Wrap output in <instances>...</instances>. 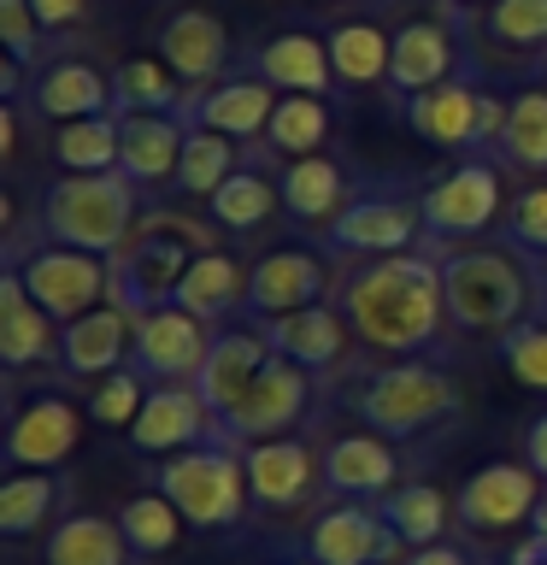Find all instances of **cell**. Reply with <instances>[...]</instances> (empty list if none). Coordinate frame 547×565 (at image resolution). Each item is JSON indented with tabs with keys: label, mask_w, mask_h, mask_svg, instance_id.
I'll list each match as a JSON object with an SVG mask.
<instances>
[{
	"label": "cell",
	"mask_w": 547,
	"mask_h": 565,
	"mask_svg": "<svg viewBox=\"0 0 547 565\" xmlns=\"http://www.w3.org/2000/svg\"><path fill=\"white\" fill-rule=\"evenodd\" d=\"M342 312L360 330V342L383 353H423L441 335L448 318V295H441V265L423 254H383L365 271L347 277Z\"/></svg>",
	"instance_id": "cell-1"
},
{
	"label": "cell",
	"mask_w": 547,
	"mask_h": 565,
	"mask_svg": "<svg viewBox=\"0 0 547 565\" xmlns=\"http://www.w3.org/2000/svg\"><path fill=\"white\" fill-rule=\"evenodd\" d=\"M206 247H212L206 224L153 212V218L141 224V230H130V242L112 254V307H124L130 318L171 307L176 282H183L194 254H206Z\"/></svg>",
	"instance_id": "cell-2"
},
{
	"label": "cell",
	"mask_w": 547,
	"mask_h": 565,
	"mask_svg": "<svg viewBox=\"0 0 547 565\" xmlns=\"http://www.w3.org/2000/svg\"><path fill=\"white\" fill-rule=\"evenodd\" d=\"M42 224L53 242L112 259L136 230V183L124 171H71L42 194Z\"/></svg>",
	"instance_id": "cell-3"
},
{
	"label": "cell",
	"mask_w": 547,
	"mask_h": 565,
	"mask_svg": "<svg viewBox=\"0 0 547 565\" xmlns=\"http://www.w3.org/2000/svg\"><path fill=\"white\" fill-rule=\"evenodd\" d=\"M159 494L183 512L189 530H229L247 519V454L224 430L159 466Z\"/></svg>",
	"instance_id": "cell-4"
},
{
	"label": "cell",
	"mask_w": 547,
	"mask_h": 565,
	"mask_svg": "<svg viewBox=\"0 0 547 565\" xmlns=\"http://www.w3.org/2000/svg\"><path fill=\"white\" fill-rule=\"evenodd\" d=\"M441 295H448V318L459 330H512L524 324L529 277L501 247H459L441 259Z\"/></svg>",
	"instance_id": "cell-5"
},
{
	"label": "cell",
	"mask_w": 547,
	"mask_h": 565,
	"mask_svg": "<svg viewBox=\"0 0 547 565\" xmlns=\"http://www.w3.org/2000/svg\"><path fill=\"white\" fill-rule=\"evenodd\" d=\"M360 418L377 430L383 441H412L423 436L436 418H448L453 406H459V388L453 377L441 365L430 360H400V365H388L377 371L365 388H360Z\"/></svg>",
	"instance_id": "cell-6"
},
{
	"label": "cell",
	"mask_w": 547,
	"mask_h": 565,
	"mask_svg": "<svg viewBox=\"0 0 547 565\" xmlns=\"http://www.w3.org/2000/svg\"><path fill=\"white\" fill-rule=\"evenodd\" d=\"M18 277H24V289L42 300L60 324H71V318H83V312H95L112 300V259L83 254V247H65V242L35 247V254L18 265Z\"/></svg>",
	"instance_id": "cell-7"
},
{
	"label": "cell",
	"mask_w": 547,
	"mask_h": 565,
	"mask_svg": "<svg viewBox=\"0 0 547 565\" xmlns=\"http://www.w3.org/2000/svg\"><path fill=\"white\" fill-rule=\"evenodd\" d=\"M307 406H312V377H307V365H294V360H282V353H271L265 360V371L254 377V388L242 395V406L229 413L218 430L236 441H277V436H289L300 418H307Z\"/></svg>",
	"instance_id": "cell-8"
},
{
	"label": "cell",
	"mask_w": 547,
	"mask_h": 565,
	"mask_svg": "<svg viewBox=\"0 0 547 565\" xmlns=\"http://www.w3.org/2000/svg\"><path fill=\"white\" fill-rule=\"evenodd\" d=\"M212 353V330L206 318H194L183 307H159V312H141L136 318V342H130V365L141 371L148 383H194L201 377Z\"/></svg>",
	"instance_id": "cell-9"
},
{
	"label": "cell",
	"mask_w": 547,
	"mask_h": 565,
	"mask_svg": "<svg viewBox=\"0 0 547 565\" xmlns=\"http://www.w3.org/2000/svg\"><path fill=\"white\" fill-rule=\"evenodd\" d=\"M494 212H501V171L489 159H465V166H453L423 189V236L430 242L476 236V230L494 224Z\"/></svg>",
	"instance_id": "cell-10"
},
{
	"label": "cell",
	"mask_w": 547,
	"mask_h": 565,
	"mask_svg": "<svg viewBox=\"0 0 547 565\" xmlns=\"http://www.w3.org/2000/svg\"><path fill=\"white\" fill-rule=\"evenodd\" d=\"M541 471L518 466V459H494V466H483L471 477L465 489H459V524L465 530H483V536H494V530H518L536 519L541 507Z\"/></svg>",
	"instance_id": "cell-11"
},
{
	"label": "cell",
	"mask_w": 547,
	"mask_h": 565,
	"mask_svg": "<svg viewBox=\"0 0 547 565\" xmlns=\"http://www.w3.org/2000/svg\"><path fill=\"white\" fill-rule=\"evenodd\" d=\"M423 230V194H365V201L342 206L330 218V242L342 254H406Z\"/></svg>",
	"instance_id": "cell-12"
},
{
	"label": "cell",
	"mask_w": 547,
	"mask_h": 565,
	"mask_svg": "<svg viewBox=\"0 0 547 565\" xmlns=\"http://www.w3.org/2000/svg\"><path fill=\"white\" fill-rule=\"evenodd\" d=\"M212 436H218V418H212V406L201 401L194 383L148 388V401H141V413L130 424L136 454H189V448H201V441H212Z\"/></svg>",
	"instance_id": "cell-13"
},
{
	"label": "cell",
	"mask_w": 547,
	"mask_h": 565,
	"mask_svg": "<svg viewBox=\"0 0 547 565\" xmlns=\"http://www.w3.org/2000/svg\"><path fill=\"white\" fill-rule=\"evenodd\" d=\"M400 536L388 530V519L365 501H347V507H324L307 530V554L312 565H383L395 559Z\"/></svg>",
	"instance_id": "cell-14"
},
{
	"label": "cell",
	"mask_w": 547,
	"mask_h": 565,
	"mask_svg": "<svg viewBox=\"0 0 547 565\" xmlns=\"http://www.w3.org/2000/svg\"><path fill=\"white\" fill-rule=\"evenodd\" d=\"M483 106H489V95L471 77H448V83L412 95L400 113H406L418 141H436V148L459 153V148H476V141H483Z\"/></svg>",
	"instance_id": "cell-15"
},
{
	"label": "cell",
	"mask_w": 547,
	"mask_h": 565,
	"mask_svg": "<svg viewBox=\"0 0 547 565\" xmlns=\"http://www.w3.org/2000/svg\"><path fill=\"white\" fill-rule=\"evenodd\" d=\"M324 289H330L324 259L307 254V247H277V254H265L254 271H247V312L282 318V312L318 307Z\"/></svg>",
	"instance_id": "cell-16"
},
{
	"label": "cell",
	"mask_w": 547,
	"mask_h": 565,
	"mask_svg": "<svg viewBox=\"0 0 547 565\" xmlns=\"http://www.w3.org/2000/svg\"><path fill=\"white\" fill-rule=\"evenodd\" d=\"M271 353L277 348L265 342V330H218V335H212V353H206L194 388H201V401L212 406V418H218V424L242 406V395L254 388V377L265 371Z\"/></svg>",
	"instance_id": "cell-17"
},
{
	"label": "cell",
	"mask_w": 547,
	"mask_h": 565,
	"mask_svg": "<svg viewBox=\"0 0 547 565\" xmlns=\"http://www.w3.org/2000/svg\"><path fill=\"white\" fill-rule=\"evenodd\" d=\"M130 342H136V318L106 300V307L71 318L60 330V360L71 377H112L130 360Z\"/></svg>",
	"instance_id": "cell-18"
},
{
	"label": "cell",
	"mask_w": 547,
	"mask_h": 565,
	"mask_svg": "<svg viewBox=\"0 0 547 565\" xmlns=\"http://www.w3.org/2000/svg\"><path fill=\"white\" fill-rule=\"evenodd\" d=\"M271 113H277V95L265 77H224L218 88L183 100V124H201V130H218L229 141H247L259 130H271Z\"/></svg>",
	"instance_id": "cell-19"
},
{
	"label": "cell",
	"mask_w": 547,
	"mask_h": 565,
	"mask_svg": "<svg viewBox=\"0 0 547 565\" xmlns=\"http://www.w3.org/2000/svg\"><path fill=\"white\" fill-rule=\"evenodd\" d=\"M324 489L330 494H347V501H383L400 477V459L395 448L377 436V430H353V436H335L330 454H324Z\"/></svg>",
	"instance_id": "cell-20"
},
{
	"label": "cell",
	"mask_w": 547,
	"mask_h": 565,
	"mask_svg": "<svg viewBox=\"0 0 547 565\" xmlns=\"http://www.w3.org/2000/svg\"><path fill=\"white\" fill-rule=\"evenodd\" d=\"M77 436H83L77 406L60 401V395H35L7 430V459L12 466H30V471H47L77 448Z\"/></svg>",
	"instance_id": "cell-21"
},
{
	"label": "cell",
	"mask_w": 547,
	"mask_h": 565,
	"mask_svg": "<svg viewBox=\"0 0 547 565\" xmlns=\"http://www.w3.org/2000/svg\"><path fill=\"white\" fill-rule=\"evenodd\" d=\"M453 35L448 24H436V18H412L400 35H395V60H388V88H395V100L406 106L412 95L423 88L448 83L453 77Z\"/></svg>",
	"instance_id": "cell-22"
},
{
	"label": "cell",
	"mask_w": 547,
	"mask_h": 565,
	"mask_svg": "<svg viewBox=\"0 0 547 565\" xmlns=\"http://www.w3.org/2000/svg\"><path fill=\"white\" fill-rule=\"evenodd\" d=\"M159 60H165L183 83H212L229 60V30L201 7H183L159 30Z\"/></svg>",
	"instance_id": "cell-23"
},
{
	"label": "cell",
	"mask_w": 547,
	"mask_h": 565,
	"mask_svg": "<svg viewBox=\"0 0 547 565\" xmlns=\"http://www.w3.org/2000/svg\"><path fill=\"white\" fill-rule=\"evenodd\" d=\"M53 324H60V318H53L42 300L24 289L18 265H12V271H0V360H7L12 371L53 360Z\"/></svg>",
	"instance_id": "cell-24"
},
{
	"label": "cell",
	"mask_w": 547,
	"mask_h": 565,
	"mask_svg": "<svg viewBox=\"0 0 547 565\" xmlns=\"http://www.w3.org/2000/svg\"><path fill=\"white\" fill-rule=\"evenodd\" d=\"M347 312H335V307H300V312H282L265 324V342H271L282 360H294V365H307V371H324L342 360V348H347Z\"/></svg>",
	"instance_id": "cell-25"
},
{
	"label": "cell",
	"mask_w": 547,
	"mask_h": 565,
	"mask_svg": "<svg viewBox=\"0 0 547 565\" xmlns=\"http://www.w3.org/2000/svg\"><path fill=\"white\" fill-rule=\"evenodd\" d=\"M254 77L289 95H324L335 65H330V42H318L307 30H277L265 47H254Z\"/></svg>",
	"instance_id": "cell-26"
},
{
	"label": "cell",
	"mask_w": 547,
	"mask_h": 565,
	"mask_svg": "<svg viewBox=\"0 0 547 565\" xmlns=\"http://www.w3.org/2000/svg\"><path fill=\"white\" fill-rule=\"evenodd\" d=\"M124 124V153H118V171L130 183H165L183 166V141H189V124L183 118H165V113H130L118 118Z\"/></svg>",
	"instance_id": "cell-27"
},
{
	"label": "cell",
	"mask_w": 547,
	"mask_h": 565,
	"mask_svg": "<svg viewBox=\"0 0 547 565\" xmlns=\"http://www.w3.org/2000/svg\"><path fill=\"white\" fill-rule=\"evenodd\" d=\"M312 454H307V441H294V436H277V441H254L247 448V489H254V501L265 512H282V507H294L300 494L312 489Z\"/></svg>",
	"instance_id": "cell-28"
},
{
	"label": "cell",
	"mask_w": 547,
	"mask_h": 565,
	"mask_svg": "<svg viewBox=\"0 0 547 565\" xmlns=\"http://www.w3.org/2000/svg\"><path fill=\"white\" fill-rule=\"evenodd\" d=\"M35 113H42V118H60V124L112 113V77H100V71L83 65V60L47 65L42 77H35Z\"/></svg>",
	"instance_id": "cell-29"
},
{
	"label": "cell",
	"mask_w": 547,
	"mask_h": 565,
	"mask_svg": "<svg viewBox=\"0 0 547 565\" xmlns=\"http://www.w3.org/2000/svg\"><path fill=\"white\" fill-rule=\"evenodd\" d=\"M171 307H183L194 318H224L229 307H247V271L229 254H218V247H206V254H194V265L183 271V282H176V300Z\"/></svg>",
	"instance_id": "cell-30"
},
{
	"label": "cell",
	"mask_w": 547,
	"mask_h": 565,
	"mask_svg": "<svg viewBox=\"0 0 547 565\" xmlns=\"http://www.w3.org/2000/svg\"><path fill=\"white\" fill-rule=\"evenodd\" d=\"M130 559H136V547L124 536V524L95 519V512L53 524V536H47V565H130Z\"/></svg>",
	"instance_id": "cell-31"
},
{
	"label": "cell",
	"mask_w": 547,
	"mask_h": 565,
	"mask_svg": "<svg viewBox=\"0 0 547 565\" xmlns=\"http://www.w3.org/2000/svg\"><path fill=\"white\" fill-rule=\"evenodd\" d=\"M282 206L294 212L300 224H318V218H335L347 201V171L335 166L330 153H307V159H294L289 171H282Z\"/></svg>",
	"instance_id": "cell-32"
},
{
	"label": "cell",
	"mask_w": 547,
	"mask_h": 565,
	"mask_svg": "<svg viewBox=\"0 0 547 565\" xmlns=\"http://www.w3.org/2000/svg\"><path fill=\"white\" fill-rule=\"evenodd\" d=\"M183 77L165 65V60H124L112 71V106H118V118H130V113H165L176 118L183 113Z\"/></svg>",
	"instance_id": "cell-33"
},
{
	"label": "cell",
	"mask_w": 547,
	"mask_h": 565,
	"mask_svg": "<svg viewBox=\"0 0 547 565\" xmlns=\"http://www.w3.org/2000/svg\"><path fill=\"white\" fill-rule=\"evenodd\" d=\"M377 512L388 519V530L406 542V547H430L441 542V530H448V494H441L436 483H400L388 489Z\"/></svg>",
	"instance_id": "cell-34"
},
{
	"label": "cell",
	"mask_w": 547,
	"mask_h": 565,
	"mask_svg": "<svg viewBox=\"0 0 547 565\" xmlns=\"http://www.w3.org/2000/svg\"><path fill=\"white\" fill-rule=\"evenodd\" d=\"M388 60H395V35H383L377 24H335L330 30V65L342 83H353V88L388 83Z\"/></svg>",
	"instance_id": "cell-35"
},
{
	"label": "cell",
	"mask_w": 547,
	"mask_h": 565,
	"mask_svg": "<svg viewBox=\"0 0 547 565\" xmlns=\"http://www.w3.org/2000/svg\"><path fill=\"white\" fill-rule=\"evenodd\" d=\"M118 153H124L118 113L60 124V136H53V159H60L65 171H118Z\"/></svg>",
	"instance_id": "cell-36"
},
{
	"label": "cell",
	"mask_w": 547,
	"mask_h": 565,
	"mask_svg": "<svg viewBox=\"0 0 547 565\" xmlns=\"http://www.w3.org/2000/svg\"><path fill=\"white\" fill-rule=\"evenodd\" d=\"M53 501H60L53 471H18V477H7V483H0V536H7V542L35 536V530L53 519Z\"/></svg>",
	"instance_id": "cell-37"
},
{
	"label": "cell",
	"mask_w": 547,
	"mask_h": 565,
	"mask_svg": "<svg viewBox=\"0 0 547 565\" xmlns=\"http://www.w3.org/2000/svg\"><path fill=\"white\" fill-rule=\"evenodd\" d=\"M229 177H236V141L218 136V130H201L189 124V141H183V166H176V189L183 194H201L212 201Z\"/></svg>",
	"instance_id": "cell-38"
},
{
	"label": "cell",
	"mask_w": 547,
	"mask_h": 565,
	"mask_svg": "<svg viewBox=\"0 0 547 565\" xmlns=\"http://www.w3.org/2000/svg\"><path fill=\"white\" fill-rule=\"evenodd\" d=\"M118 524H124V536H130V547L141 559H159V554H171L176 536H183V512H176L159 489L148 494H130L118 512Z\"/></svg>",
	"instance_id": "cell-39"
},
{
	"label": "cell",
	"mask_w": 547,
	"mask_h": 565,
	"mask_svg": "<svg viewBox=\"0 0 547 565\" xmlns=\"http://www.w3.org/2000/svg\"><path fill=\"white\" fill-rule=\"evenodd\" d=\"M277 201H282V189L271 183V177L236 171L206 206H212V224H224V230H259L277 212Z\"/></svg>",
	"instance_id": "cell-40"
},
{
	"label": "cell",
	"mask_w": 547,
	"mask_h": 565,
	"mask_svg": "<svg viewBox=\"0 0 547 565\" xmlns=\"http://www.w3.org/2000/svg\"><path fill=\"white\" fill-rule=\"evenodd\" d=\"M271 148L277 153H294V159H307L324 148V136H330V106L318 100V95H282L277 100V113H271Z\"/></svg>",
	"instance_id": "cell-41"
},
{
	"label": "cell",
	"mask_w": 547,
	"mask_h": 565,
	"mask_svg": "<svg viewBox=\"0 0 547 565\" xmlns=\"http://www.w3.org/2000/svg\"><path fill=\"white\" fill-rule=\"evenodd\" d=\"M501 153L524 171H547V88H524L506 113Z\"/></svg>",
	"instance_id": "cell-42"
},
{
	"label": "cell",
	"mask_w": 547,
	"mask_h": 565,
	"mask_svg": "<svg viewBox=\"0 0 547 565\" xmlns=\"http://www.w3.org/2000/svg\"><path fill=\"white\" fill-rule=\"evenodd\" d=\"M141 371L136 365H124V371H112V377H95V395H88V413H95V424H124L130 430L136 424V413H141Z\"/></svg>",
	"instance_id": "cell-43"
},
{
	"label": "cell",
	"mask_w": 547,
	"mask_h": 565,
	"mask_svg": "<svg viewBox=\"0 0 547 565\" xmlns=\"http://www.w3.org/2000/svg\"><path fill=\"white\" fill-rule=\"evenodd\" d=\"M489 35L506 47H541L547 42V0H494Z\"/></svg>",
	"instance_id": "cell-44"
},
{
	"label": "cell",
	"mask_w": 547,
	"mask_h": 565,
	"mask_svg": "<svg viewBox=\"0 0 547 565\" xmlns=\"http://www.w3.org/2000/svg\"><path fill=\"white\" fill-rule=\"evenodd\" d=\"M501 360H506V371L518 383H529V388H547V324H512V330H501Z\"/></svg>",
	"instance_id": "cell-45"
},
{
	"label": "cell",
	"mask_w": 547,
	"mask_h": 565,
	"mask_svg": "<svg viewBox=\"0 0 547 565\" xmlns=\"http://www.w3.org/2000/svg\"><path fill=\"white\" fill-rule=\"evenodd\" d=\"M42 35H47V24L35 18L30 0H0V47H7L12 65H30L35 47H42Z\"/></svg>",
	"instance_id": "cell-46"
},
{
	"label": "cell",
	"mask_w": 547,
	"mask_h": 565,
	"mask_svg": "<svg viewBox=\"0 0 547 565\" xmlns=\"http://www.w3.org/2000/svg\"><path fill=\"white\" fill-rule=\"evenodd\" d=\"M506 230H512V242L529 247V254H547V183L541 189H524L518 201H512Z\"/></svg>",
	"instance_id": "cell-47"
},
{
	"label": "cell",
	"mask_w": 547,
	"mask_h": 565,
	"mask_svg": "<svg viewBox=\"0 0 547 565\" xmlns=\"http://www.w3.org/2000/svg\"><path fill=\"white\" fill-rule=\"evenodd\" d=\"M30 7H35V18H42L47 30H65V24H77V18H83L88 0H30Z\"/></svg>",
	"instance_id": "cell-48"
},
{
	"label": "cell",
	"mask_w": 547,
	"mask_h": 565,
	"mask_svg": "<svg viewBox=\"0 0 547 565\" xmlns=\"http://www.w3.org/2000/svg\"><path fill=\"white\" fill-rule=\"evenodd\" d=\"M400 565H471V559H465V547H453V542H430V547H412Z\"/></svg>",
	"instance_id": "cell-49"
},
{
	"label": "cell",
	"mask_w": 547,
	"mask_h": 565,
	"mask_svg": "<svg viewBox=\"0 0 547 565\" xmlns=\"http://www.w3.org/2000/svg\"><path fill=\"white\" fill-rule=\"evenodd\" d=\"M524 459L541 471V483H547V413H541L536 424H529V436H524Z\"/></svg>",
	"instance_id": "cell-50"
},
{
	"label": "cell",
	"mask_w": 547,
	"mask_h": 565,
	"mask_svg": "<svg viewBox=\"0 0 547 565\" xmlns=\"http://www.w3.org/2000/svg\"><path fill=\"white\" fill-rule=\"evenodd\" d=\"M529 530H536V536H547V489H541V507H536V519H529Z\"/></svg>",
	"instance_id": "cell-51"
}]
</instances>
